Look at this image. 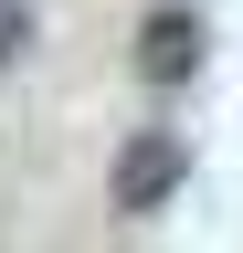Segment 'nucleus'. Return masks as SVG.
I'll return each mask as SVG.
<instances>
[{"label": "nucleus", "mask_w": 243, "mask_h": 253, "mask_svg": "<svg viewBox=\"0 0 243 253\" xmlns=\"http://www.w3.org/2000/svg\"><path fill=\"white\" fill-rule=\"evenodd\" d=\"M180 179H191V148H180L169 126H138V137L116 148V211H169Z\"/></svg>", "instance_id": "1"}, {"label": "nucleus", "mask_w": 243, "mask_h": 253, "mask_svg": "<svg viewBox=\"0 0 243 253\" xmlns=\"http://www.w3.org/2000/svg\"><path fill=\"white\" fill-rule=\"evenodd\" d=\"M201 53H211L201 11H148V21H138V74H148V84H191Z\"/></svg>", "instance_id": "2"}, {"label": "nucleus", "mask_w": 243, "mask_h": 253, "mask_svg": "<svg viewBox=\"0 0 243 253\" xmlns=\"http://www.w3.org/2000/svg\"><path fill=\"white\" fill-rule=\"evenodd\" d=\"M21 42H32V11H21V0H0V74L21 63Z\"/></svg>", "instance_id": "3"}]
</instances>
